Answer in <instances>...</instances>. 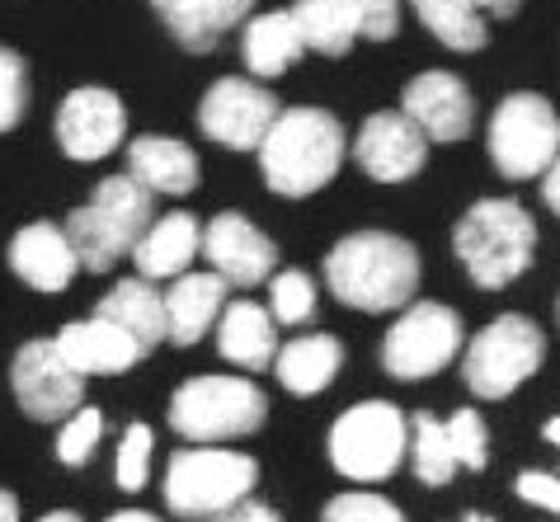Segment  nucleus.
<instances>
[{
  "instance_id": "obj_1",
  "label": "nucleus",
  "mask_w": 560,
  "mask_h": 522,
  "mask_svg": "<svg viewBox=\"0 0 560 522\" xmlns=\"http://www.w3.org/2000/svg\"><path fill=\"white\" fill-rule=\"evenodd\" d=\"M325 287L363 316L406 311L419 287V250L392 232H353L325 254Z\"/></svg>"
},
{
  "instance_id": "obj_2",
  "label": "nucleus",
  "mask_w": 560,
  "mask_h": 522,
  "mask_svg": "<svg viewBox=\"0 0 560 522\" xmlns=\"http://www.w3.org/2000/svg\"><path fill=\"white\" fill-rule=\"evenodd\" d=\"M345 128L335 114L316 109V104H298L273 118V128L259 142V170L264 183L278 198H311L339 175L345 165Z\"/></svg>"
},
{
  "instance_id": "obj_3",
  "label": "nucleus",
  "mask_w": 560,
  "mask_h": 522,
  "mask_svg": "<svg viewBox=\"0 0 560 522\" xmlns=\"http://www.w3.org/2000/svg\"><path fill=\"white\" fill-rule=\"evenodd\" d=\"M453 250L476 287L500 292L533 269L537 222H533V212L523 203H513V198H480V203L462 212V222L453 232Z\"/></svg>"
},
{
  "instance_id": "obj_4",
  "label": "nucleus",
  "mask_w": 560,
  "mask_h": 522,
  "mask_svg": "<svg viewBox=\"0 0 560 522\" xmlns=\"http://www.w3.org/2000/svg\"><path fill=\"white\" fill-rule=\"evenodd\" d=\"M155 222V193H147L132 175H108L95 183L85 207H75L61 232H67L75 264L85 273H108L118 259L132 254V245Z\"/></svg>"
},
{
  "instance_id": "obj_5",
  "label": "nucleus",
  "mask_w": 560,
  "mask_h": 522,
  "mask_svg": "<svg viewBox=\"0 0 560 522\" xmlns=\"http://www.w3.org/2000/svg\"><path fill=\"white\" fill-rule=\"evenodd\" d=\"M269 419V395L250 377H189L170 395V428L189 438L194 448H217V442L250 438Z\"/></svg>"
},
{
  "instance_id": "obj_6",
  "label": "nucleus",
  "mask_w": 560,
  "mask_h": 522,
  "mask_svg": "<svg viewBox=\"0 0 560 522\" xmlns=\"http://www.w3.org/2000/svg\"><path fill=\"white\" fill-rule=\"evenodd\" d=\"M259 485V462L231 448H184L165 466V509L184 522H208L245 503Z\"/></svg>"
},
{
  "instance_id": "obj_7",
  "label": "nucleus",
  "mask_w": 560,
  "mask_h": 522,
  "mask_svg": "<svg viewBox=\"0 0 560 522\" xmlns=\"http://www.w3.org/2000/svg\"><path fill=\"white\" fill-rule=\"evenodd\" d=\"M410 452V419L392 401H358L330 428V466L358 485L396 475Z\"/></svg>"
},
{
  "instance_id": "obj_8",
  "label": "nucleus",
  "mask_w": 560,
  "mask_h": 522,
  "mask_svg": "<svg viewBox=\"0 0 560 522\" xmlns=\"http://www.w3.org/2000/svg\"><path fill=\"white\" fill-rule=\"evenodd\" d=\"M547 358V334L527 316H500L462 353V377L480 401H504Z\"/></svg>"
},
{
  "instance_id": "obj_9",
  "label": "nucleus",
  "mask_w": 560,
  "mask_h": 522,
  "mask_svg": "<svg viewBox=\"0 0 560 522\" xmlns=\"http://www.w3.org/2000/svg\"><path fill=\"white\" fill-rule=\"evenodd\" d=\"M490 161L504 179H541L560 156V114L533 90L504 95L486 128Z\"/></svg>"
},
{
  "instance_id": "obj_10",
  "label": "nucleus",
  "mask_w": 560,
  "mask_h": 522,
  "mask_svg": "<svg viewBox=\"0 0 560 522\" xmlns=\"http://www.w3.org/2000/svg\"><path fill=\"white\" fill-rule=\"evenodd\" d=\"M462 316L439 301H410L382 340V367L392 381H424L462 353Z\"/></svg>"
},
{
  "instance_id": "obj_11",
  "label": "nucleus",
  "mask_w": 560,
  "mask_h": 522,
  "mask_svg": "<svg viewBox=\"0 0 560 522\" xmlns=\"http://www.w3.org/2000/svg\"><path fill=\"white\" fill-rule=\"evenodd\" d=\"M10 391L38 424H67L85 405V377L61 358L52 340H28L10 363Z\"/></svg>"
},
{
  "instance_id": "obj_12",
  "label": "nucleus",
  "mask_w": 560,
  "mask_h": 522,
  "mask_svg": "<svg viewBox=\"0 0 560 522\" xmlns=\"http://www.w3.org/2000/svg\"><path fill=\"white\" fill-rule=\"evenodd\" d=\"M278 114H283V104L264 85L245 81V75H222L198 104V128H203L208 142L226 151H259L264 132L273 128Z\"/></svg>"
},
{
  "instance_id": "obj_13",
  "label": "nucleus",
  "mask_w": 560,
  "mask_h": 522,
  "mask_svg": "<svg viewBox=\"0 0 560 522\" xmlns=\"http://www.w3.org/2000/svg\"><path fill=\"white\" fill-rule=\"evenodd\" d=\"M128 142V109L114 90L81 85L57 109V146L71 161H104Z\"/></svg>"
},
{
  "instance_id": "obj_14",
  "label": "nucleus",
  "mask_w": 560,
  "mask_h": 522,
  "mask_svg": "<svg viewBox=\"0 0 560 522\" xmlns=\"http://www.w3.org/2000/svg\"><path fill=\"white\" fill-rule=\"evenodd\" d=\"M203 259L226 287H259L278 273V245L245 217V212H217L203 226Z\"/></svg>"
},
{
  "instance_id": "obj_15",
  "label": "nucleus",
  "mask_w": 560,
  "mask_h": 522,
  "mask_svg": "<svg viewBox=\"0 0 560 522\" xmlns=\"http://www.w3.org/2000/svg\"><path fill=\"white\" fill-rule=\"evenodd\" d=\"M353 161H358V170L377 183H406L424 170L429 142L400 109H382V114L363 118V128H358Z\"/></svg>"
},
{
  "instance_id": "obj_16",
  "label": "nucleus",
  "mask_w": 560,
  "mask_h": 522,
  "mask_svg": "<svg viewBox=\"0 0 560 522\" xmlns=\"http://www.w3.org/2000/svg\"><path fill=\"white\" fill-rule=\"evenodd\" d=\"M400 114L424 132V142H462V137H471L476 99L453 71H424L406 85Z\"/></svg>"
},
{
  "instance_id": "obj_17",
  "label": "nucleus",
  "mask_w": 560,
  "mask_h": 522,
  "mask_svg": "<svg viewBox=\"0 0 560 522\" xmlns=\"http://www.w3.org/2000/svg\"><path fill=\"white\" fill-rule=\"evenodd\" d=\"M5 259H10L14 278H24L28 287H38V292H67L71 278L81 273L71 240H67V232H61L57 222H28L24 232H14Z\"/></svg>"
},
{
  "instance_id": "obj_18",
  "label": "nucleus",
  "mask_w": 560,
  "mask_h": 522,
  "mask_svg": "<svg viewBox=\"0 0 560 522\" xmlns=\"http://www.w3.org/2000/svg\"><path fill=\"white\" fill-rule=\"evenodd\" d=\"M203 254V226H198L194 212H170V217H155L142 240L132 245V264H137V278L147 283H161L170 278L175 283L179 273H189V264Z\"/></svg>"
},
{
  "instance_id": "obj_19",
  "label": "nucleus",
  "mask_w": 560,
  "mask_h": 522,
  "mask_svg": "<svg viewBox=\"0 0 560 522\" xmlns=\"http://www.w3.org/2000/svg\"><path fill=\"white\" fill-rule=\"evenodd\" d=\"M57 353L67 358L81 377H104V372H128L132 363H142L147 358V348L132 340L128 330H118V325H108V320L100 316H90V320H71V325H61L57 334Z\"/></svg>"
},
{
  "instance_id": "obj_20",
  "label": "nucleus",
  "mask_w": 560,
  "mask_h": 522,
  "mask_svg": "<svg viewBox=\"0 0 560 522\" xmlns=\"http://www.w3.org/2000/svg\"><path fill=\"white\" fill-rule=\"evenodd\" d=\"M217 353L241 367V372H264L273 367V353H278V325L269 316V306H259L250 297H236L222 306L217 316Z\"/></svg>"
},
{
  "instance_id": "obj_21",
  "label": "nucleus",
  "mask_w": 560,
  "mask_h": 522,
  "mask_svg": "<svg viewBox=\"0 0 560 522\" xmlns=\"http://www.w3.org/2000/svg\"><path fill=\"white\" fill-rule=\"evenodd\" d=\"M151 10L184 52H212L222 34L250 20L255 0H151Z\"/></svg>"
},
{
  "instance_id": "obj_22",
  "label": "nucleus",
  "mask_w": 560,
  "mask_h": 522,
  "mask_svg": "<svg viewBox=\"0 0 560 522\" xmlns=\"http://www.w3.org/2000/svg\"><path fill=\"white\" fill-rule=\"evenodd\" d=\"M128 175L142 183L147 193H165V198H189L198 189V156L194 146H184L179 137H132L128 142Z\"/></svg>"
},
{
  "instance_id": "obj_23",
  "label": "nucleus",
  "mask_w": 560,
  "mask_h": 522,
  "mask_svg": "<svg viewBox=\"0 0 560 522\" xmlns=\"http://www.w3.org/2000/svg\"><path fill=\"white\" fill-rule=\"evenodd\" d=\"M226 292L231 287L217 273H179L165 292V340L175 348H194L217 325Z\"/></svg>"
},
{
  "instance_id": "obj_24",
  "label": "nucleus",
  "mask_w": 560,
  "mask_h": 522,
  "mask_svg": "<svg viewBox=\"0 0 560 522\" xmlns=\"http://www.w3.org/2000/svg\"><path fill=\"white\" fill-rule=\"evenodd\" d=\"M339 367H345V344L335 334H298L273 353V377L292 395H320L339 377Z\"/></svg>"
},
{
  "instance_id": "obj_25",
  "label": "nucleus",
  "mask_w": 560,
  "mask_h": 522,
  "mask_svg": "<svg viewBox=\"0 0 560 522\" xmlns=\"http://www.w3.org/2000/svg\"><path fill=\"white\" fill-rule=\"evenodd\" d=\"M95 316L108 325L128 330L147 353L155 344H165V292H155V283L147 278H122L108 287V297H100Z\"/></svg>"
},
{
  "instance_id": "obj_26",
  "label": "nucleus",
  "mask_w": 560,
  "mask_h": 522,
  "mask_svg": "<svg viewBox=\"0 0 560 522\" xmlns=\"http://www.w3.org/2000/svg\"><path fill=\"white\" fill-rule=\"evenodd\" d=\"M302 52H306L302 34L288 10L250 14V20L241 24V57H245V67H250V75L273 81V75H283L288 67H298Z\"/></svg>"
},
{
  "instance_id": "obj_27",
  "label": "nucleus",
  "mask_w": 560,
  "mask_h": 522,
  "mask_svg": "<svg viewBox=\"0 0 560 522\" xmlns=\"http://www.w3.org/2000/svg\"><path fill=\"white\" fill-rule=\"evenodd\" d=\"M288 14H292V24H298L306 52L345 57L358 43V20H353L349 0H298Z\"/></svg>"
},
{
  "instance_id": "obj_28",
  "label": "nucleus",
  "mask_w": 560,
  "mask_h": 522,
  "mask_svg": "<svg viewBox=\"0 0 560 522\" xmlns=\"http://www.w3.org/2000/svg\"><path fill=\"white\" fill-rule=\"evenodd\" d=\"M419 24L429 28L443 48L453 52H480L490 43L486 34V14H480L471 0H410Z\"/></svg>"
},
{
  "instance_id": "obj_29",
  "label": "nucleus",
  "mask_w": 560,
  "mask_h": 522,
  "mask_svg": "<svg viewBox=\"0 0 560 522\" xmlns=\"http://www.w3.org/2000/svg\"><path fill=\"white\" fill-rule=\"evenodd\" d=\"M406 462H410L419 485H429V489L453 485V475L462 466H457L453 442H447V424L443 419H433V414H415V419H410V452H406Z\"/></svg>"
},
{
  "instance_id": "obj_30",
  "label": "nucleus",
  "mask_w": 560,
  "mask_h": 522,
  "mask_svg": "<svg viewBox=\"0 0 560 522\" xmlns=\"http://www.w3.org/2000/svg\"><path fill=\"white\" fill-rule=\"evenodd\" d=\"M269 316L273 325H306L316 316V283L311 273L302 269H288V273H273L269 278Z\"/></svg>"
},
{
  "instance_id": "obj_31",
  "label": "nucleus",
  "mask_w": 560,
  "mask_h": 522,
  "mask_svg": "<svg viewBox=\"0 0 560 522\" xmlns=\"http://www.w3.org/2000/svg\"><path fill=\"white\" fill-rule=\"evenodd\" d=\"M100 438H104V414L90 410V405H81L67 424H61V434H57V462L71 466V471L85 466L90 456H95Z\"/></svg>"
},
{
  "instance_id": "obj_32",
  "label": "nucleus",
  "mask_w": 560,
  "mask_h": 522,
  "mask_svg": "<svg viewBox=\"0 0 560 522\" xmlns=\"http://www.w3.org/2000/svg\"><path fill=\"white\" fill-rule=\"evenodd\" d=\"M151 452H155V434L147 424H128L122 428V442H118V489H128V495H137V489H147L151 481Z\"/></svg>"
},
{
  "instance_id": "obj_33",
  "label": "nucleus",
  "mask_w": 560,
  "mask_h": 522,
  "mask_svg": "<svg viewBox=\"0 0 560 522\" xmlns=\"http://www.w3.org/2000/svg\"><path fill=\"white\" fill-rule=\"evenodd\" d=\"M320 522H406V513H400L386 495H372V489H349V495H335L330 503H325Z\"/></svg>"
},
{
  "instance_id": "obj_34",
  "label": "nucleus",
  "mask_w": 560,
  "mask_h": 522,
  "mask_svg": "<svg viewBox=\"0 0 560 522\" xmlns=\"http://www.w3.org/2000/svg\"><path fill=\"white\" fill-rule=\"evenodd\" d=\"M24 109H28V67L20 52L0 43V132L20 128Z\"/></svg>"
},
{
  "instance_id": "obj_35",
  "label": "nucleus",
  "mask_w": 560,
  "mask_h": 522,
  "mask_svg": "<svg viewBox=\"0 0 560 522\" xmlns=\"http://www.w3.org/2000/svg\"><path fill=\"white\" fill-rule=\"evenodd\" d=\"M443 424H447V442H453V452H457V466L486 471V462H490V452H486V419H480L476 410H457L453 419H443Z\"/></svg>"
},
{
  "instance_id": "obj_36",
  "label": "nucleus",
  "mask_w": 560,
  "mask_h": 522,
  "mask_svg": "<svg viewBox=\"0 0 560 522\" xmlns=\"http://www.w3.org/2000/svg\"><path fill=\"white\" fill-rule=\"evenodd\" d=\"M353 20H358V38L386 43L400 28V0H349Z\"/></svg>"
},
{
  "instance_id": "obj_37",
  "label": "nucleus",
  "mask_w": 560,
  "mask_h": 522,
  "mask_svg": "<svg viewBox=\"0 0 560 522\" xmlns=\"http://www.w3.org/2000/svg\"><path fill=\"white\" fill-rule=\"evenodd\" d=\"M513 495L523 503H533L541 513H560V475L551 471H523L518 481H513Z\"/></svg>"
},
{
  "instance_id": "obj_38",
  "label": "nucleus",
  "mask_w": 560,
  "mask_h": 522,
  "mask_svg": "<svg viewBox=\"0 0 560 522\" xmlns=\"http://www.w3.org/2000/svg\"><path fill=\"white\" fill-rule=\"evenodd\" d=\"M208 522H278V513L269 509V503L245 499V503H236L231 513H217V518H208Z\"/></svg>"
},
{
  "instance_id": "obj_39",
  "label": "nucleus",
  "mask_w": 560,
  "mask_h": 522,
  "mask_svg": "<svg viewBox=\"0 0 560 522\" xmlns=\"http://www.w3.org/2000/svg\"><path fill=\"white\" fill-rule=\"evenodd\" d=\"M541 203H547L560 217V156L547 165V175H541Z\"/></svg>"
},
{
  "instance_id": "obj_40",
  "label": "nucleus",
  "mask_w": 560,
  "mask_h": 522,
  "mask_svg": "<svg viewBox=\"0 0 560 522\" xmlns=\"http://www.w3.org/2000/svg\"><path fill=\"white\" fill-rule=\"evenodd\" d=\"M471 5H476L480 14H490V20H513L523 0H471Z\"/></svg>"
},
{
  "instance_id": "obj_41",
  "label": "nucleus",
  "mask_w": 560,
  "mask_h": 522,
  "mask_svg": "<svg viewBox=\"0 0 560 522\" xmlns=\"http://www.w3.org/2000/svg\"><path fill=\"white\" fill-rule=\"evenodd\" d=\"M0 522H20V499L10 489H0Z\"/></svg>"
},
{
  "instance_id": "obj_42",
  "label": "nucleus",
  "mask_w": 560,
  "mask_h": 522,
  "mask_svg": "<svg viewBox=\"0 0 560 522\" xmlns=\"http://www.w3.org/2000/svg\"><path fill=\"white\" fill-rule=\"evenodd\" d=\"M108 522H161L155 513H142V509H122V513H114Z\"/></svg>"
},
{
  "instance_id": "obj_43",
  "label": "nucleus",
  "mask_w": 560,
  "mask_h": 522,
  "mask_svg": "<svg viewBox=\"0 0 560 522\" xmlns=\"http://www.w3.org/2000/svg\"><path fill=\"white\" fill-rule=\"evenodd\" d=\"M541 438H547L551 448L560 452V419H547V428H541Z\"/></svg>"
},
{
  "instance_id": "obj_44",
  "label": "nucleus",
  "mask_w": 560,
  "mask_h": 522,
  "mask_svg": "<svg viewBox=\"0 0 560 522\" xmlns=\"http://www.w3.org/2000/svg\"><path fill=\"white\" fill-rule=\"evenodd\" d=\"M38 522H85V518L71 513V509H61V513H48V518H38Z\"/></svg>"
},
{
  "instance_id": "obj_45",
  "label": "nucleus",
  "mask_w": 560,
  "mask_h": 522,
  "mask_svg": "<svg viewBox=\"0 0 560 522\" xmlns=\"http://www.w3.org/2000/svg\"><path fill=\"white\" fill-rule=\"evenodd\" d=\"M462 522H494V518H486V513H466Z\"/></svg>"
},
{
  "instance_id": "obj_46",
  "label": "nucleus",
  "mask_w": 560,
  "mask_h": 522,
  "mask_svg": "<svg viewBox=\"0 0 560 522\" xmlns=\"http://www.w3.org/2000/svg\"><path fill=\"white\" fill-rule=\"evenodd\" d=\"M556 311H560V306H556Z\"/></svg>"
}]
</instances>
